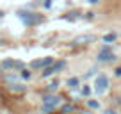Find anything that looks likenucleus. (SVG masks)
<instances>
[{
  "mask_svg": "<svg viewBox=\"0 0 121 114\" xmlns=\"http://www.w3.org/2000/svg\"><path fill=\"white\" fill-rule=\"evenodd\" d=\"M107 88H109V79L105 75H98L96 77V82H95V91L98 95H102V93L107 91Z\"/></svg>",
  "mask_w": 121,
  "mask_h": 114,
  "instance_id": "1",
  "label": "nucleus"
},
{
  "mask_svg": "<svg viewBox=\"0 0 121 114\" xmlns=\"http://www.w3.org/2000/svg\"><path fill=\"white\" fill-rule=\"evenodd\" d=\"M59 102H60L59 96L46 95L45 98H43V109H45V110H52V109H55V107L59 105Z\"/></svg>",
  "mask_w": 121,
  "mask_h": 114,
  "instance_id": "2",
  "label": "nucleus"
},
{
  "mask_svg": "<svg viewBox=\"0 0 121 114\" xmlns=\"http://www.w3.org/2000/svg\"><path fill=\"white\" fill-rule=\"evenodd\" d=\"M20 18H22V22L25 23V25H34V23H38L39 20H43L41 16L34 14V13H20Z\"/></svg>",
  "mask_w": 121,
  "mask_h": 114,
  "instance_id": "3",
  "label": "nucleus"
},
{
  "mask_svg": "<svg viewBox=\"0 0 121 114\" xmlns=\"http://www.w3.org/2000/svg\"><path fill=\"white\" fill-rule=\"evenodd\" d=\"M96 59H98L100 62H107V61H114L116 57H114V53H112V50L109 48V46H105V48H102L98 52V55H96Z\"/></svg>",
  "mask_w": 121,
  "mask_h": 114,
  "instance_id": "4",
  "label": "nucleus"
},
{
  "mask_svg": "<svg viewBox=\"0 0 121 114\" xmlns=\"http://www.w3.org/2000/svg\"><path fill=\"white\" fill-rule=\"evenodd\" d=\"M66 66V61H57V62H53L52 66H48V68L45 70V71L41 73L43 77H50V75H53L55 71H59V70H62Z\"/></svg>",
  "mask_w": 121,
  "mask_h": 114,
  "instance_id": "5",
  "label": "nucleus"
},
{
  "mask_svg": "<svg viewBox=\"0 0 121 114\" xmlns=\"http://www.w3.org/2000/svg\"><path fill=\"white\" fill-rule=\"evenodd\" d=\"M53 64V59L52 57H45V59H36V61L30 62V68H48V66Z\"/></svg>",
  "mask_w": 121,
  "mask_h": 114,
  "instance_id": "6",
  "label": "nucleus"
},
{
  "mask_svg": "<svg viewBox=\"0 0 121 114\" xmlns=\"http://www.w3.org/2000/svg\"><path fill=\"white\" fill-rule=\"evenodd\" d=\"M2 68H7V70H22L23 68V62L22 61H11V59H5L2 62Z\"/></svg>",
  "mask_w": 121,
  "mask_h": 114,
  "instance_id": "7",
  "label": "nucleus"
},
{
  "mask_svg": "<svg viewBox=\"0 0 121 114\" xmlns=\"http://www.w3.org/2000/svg\"><path fill=\"white\" fill-rule=\"evenodd\" d=\"M9 89H11L13 93H23L25 91V86H22V84H11V86H9Z\"/></svg>",
  "mask_w": 121,
  "mask_h": 114,
  "instance_id": "8",
  "label": "nucleus"
},
{
  "mask_svg": "<svg viewBox=\"0 0 121 114\" xmlns=\"http://www.w3.org/2000/svg\"><path fill=\"white\" fill-rule=\"evenodd\" d=\"M93 39H95V36H80V38H77L75 39V43H86V41H93Z\"/></svg>",
  "mask_w": 121,
  "mask_h": 114,
  "instance_id": "9",
  "label": "nucleus"
},
{
  "mask_svg": "<svg viewBox=\"0 0 121 114\" xmlns=\"http://www.w3.org/2000/svg\"><path fill=\"white\" fill-rule=\"evenodd\" d=\"M114 39H116V34H114V32H110V34H105V36H103V41H105V43H112Z\"/></svg>",
  "mask_w": 121,
  "mask_h": 114,
  "instance_id": "10",
  "label": "nucleus"
},
{
  "mask_svg": "<svg viewBox=\"0 0 121 114\" xmlns=\"http://www.w3.org/2000/svg\"><path fill=\"white\" fill-rule=\"evenodd\" d=\"M68 86L69 88H77V86H78V79H75V77L68 79Z\"/></svg>",
  "mask_w": 121,
  "mask_h": 114,
  "instance_id": "11",
  "label": "nucleus"
},
{
  "mask_svg": "<svg viewBox=\"0 0 121 114\" xmlns=\"http://www.w3.org/2000/svg\"><path fill=\"white\" fill-rule=\"evenodd\" d=\"M87 105H89L91 109H98V107H100V103L96 102V100H89V102H87Z\"/></svg>",
  "mask_w": 121,
  "mask_h": 114,
  "instance_id": "12",
  "label": "nucleus"
},
{
  "mask_svg": "<svg viewBox=\"0 0 121 114\" xmlns=\"http://www.w3.org/2000/svg\"><path fill=\"white\" fill-rule=\"evenodd\" d=\"M57 86H59V82L55 80V82H52V84L48 86V89H50V91H55V89H57Z\"/></svg>",
  "mask_w": 121,
  "mask_h": 114,
  "instance_id": "13",
  "label": "nucleus"
},
{
  "mask_svg": "<svg viewBox=\"0 0 121 114\" xmlns=\"http://www.w3.org/2000/svg\"><path fill=\"white\" fill-rule=\"evenodd\" d=\"M71 110H73V105H64V107H62V112H71Z\"/></svg>",
  "mask_w": 121,
  "mask_h": 114,
  "instance_id": "14",
  "label": "nucleus"
},
{
  "mask_svg": "<svg viewBox=\"0 0 121 114\" xmlns=\"http://www.w3.org/2000/svg\"><path fill=\"white\" fill-rule=\"evenodd\" d=\"M22 77H23V79H30V71H27V70H23Z\"/></svg>",
  "mask_w": 121,
  "mask_h": 114,
  "instance_id": "15",
  "label": "nucleus"
},
{
  "mask_svg": "<svg viewBox=\"0 0 121 114\" xmlns=\"http://www.w3.org/2000/svg\"><path fill=\"white\" fill-rule=\"evenodd\" d=\"M89 93H91V89L87 88V86H84V89H82V95H86V96H87Z\"/></svg>",
  "mask_w": 121,
  "mask_h": 114,
  "instance_id": "16",
  "label": "nucleus"
},
{
  "mask_svg": "<svg viewBox=\"0 0 121 114\" xmlns=\"http://www.w3.org/2000/svg\"><path fill=\"white\" fill-rule=\"evenodd\" d=\"M45 5H46V7H50V5H52V0H46V2H45Z\"/></svg>",
  "mask_w": 121,
  "mask_h": 114,
  "instance_id": "17",
  "label": "nucleus"
},
{
  "mask_svg": "<svg viewBox=\"0 0 121 114\" xmlns=\"http://www.w3.org/2000/svg\"><path fill=\"white\" fill-rule=\"evenodd\" d=\"M87 2H89V4H98L100 0H87Z\"/></svg>",
  "mask_w": 121,
  "mask_h": 114,
  "instance_id": "18",
  "label": "nucleus"
},
{
  "mask_svg": "<svg viewBox=\"0 0 121 114\" xmlns=\"http://www.w3.org/2000/svg\"><path fill=\"white\" fill-rule=\"evenodd\" d=\"M116 75H117V77H121V68H117V70H116Z\"/></svg>",
  "mask_w": 121,
  "mask_h": 114,
  "instance_id": "19",
  "label": "nucleus"
},
{
  "mask_svg": "<svg viewBox=\"0 0 121 114\" xmlns=\"http://www.w3.org/2000/svg\"><path fill=\"white\" fill-rule=\"evenodd\" d=\"M105 114H116L114 110H105Z\"/></svg>",
  "mask_w": 121,
  "mask_h": 114,
  "instance_id": "20",
  "label": "nucleus"
},
{
  "mask_svg": "<svg viewBox=\"0 0 121 114\" xmlns=\"http://www.w3.org/2000/svg\"><path fill=\"white\" fill-rule=\"evenodd\" d=\"M80 114H91V112H80Z\"/></svg>",
  "mask_w": 121,
  "mask_h": 114,
  "instance_id": "21",
  "label": "nucleus"
},
{
  "mask_svg": "<svg viewBox=\"0 0 121 114\" xmlns=\"http://www.w3.org/2000/svg\"><path fill=\"white\" fill-rule=\"evenodd\" d=\"M0 71H2V66H0Z\"/></svg>",
  "mask_w": 121,
  "mask_h": 114,
  "instance_id": "22",
  "label": "nucleus"
}]
</instances>
